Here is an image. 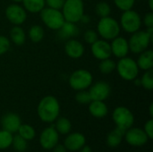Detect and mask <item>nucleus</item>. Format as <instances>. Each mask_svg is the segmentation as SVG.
<instances>
[{
	"label": "nucleus",
	"mask_w": 153,
	"mask_h": 152,
	"mask_svg": "<svg viewBox=\"0 0 153 152\" xmlns=\"http://www.w3.org/2000/svg\"><path fill=\"white\" fill-rule=\"evenodd\" d=\"M40 18L48 28L56 30H59L65 22L60 10L50 7L43 8L40 11Z\"/></svg>",
	"instance_id": "39448f33"
},
{
	"label": "nucleus",
	"mask_w": 153,
	"mask_h": 152,
	"mask_svg": "<svg viewBox=\"0 0 153 152\" xmlns=\"http://www.w3.org/2000/svg\"><path fill=\"white\" fill-rule=\"evenodd\" d=\"M139 69L143 71L151 70L153 67V51L151 49H146L140 53L139 58L136 61Z\"/></svg>",
	"instance_id": "aec40b11"
},
{
	"label": "nucleus",
	"mask_w": 153,
	"mask_h": 152,
	"mask_svg": "<svg viewBox=\"0 0 153 152\" xmlns=\"http://www.w3.org/2000/svg\"><path fill=\"white\" fill-rule=\"evenodd\" d=\"M125 131L116 127L113 131H111L107 136V144L108 147L114 149L119 146L122 142V140L125 136Z\"/></svg>",
	"instance_id": "4be33fe9"
},
{
	"label": "nucleus",
	"mask_w": 153,
	"mask_h": 152,
	"mask_svg": "<svg viewBox=\"0 0 153 152\" xmlns=\"http://www.w3.org/2000/svg\"><path fill=\"white\" fill-rule=\"evenodd\" d=\"M116 69L117 70L119 76L125 81L128 82L134 81L139 74V67L136 64V61L127 56L119 59Z\"/></svg>",
	"instance_id": "20e7f679"
},
{
	"label": "nucleus",
	"mask_w": 153,
	"mask_h": 152,
	"mask_svg": "<svg viewBox=\"0 0 153 152\" xmlns=\"http://www.w3.org/2000/svg\"><path fill=\"white\" fill-rule=\"evenodd\" d=\"M112 118L116 126L125 132L131 128L134 123V116L132 111L126 107H117L112 113Z\"/></svg>",
	"instance_id": "0eeeda50"
},
{
	"label": "nucleus",
	"mask_w": 153,
	"mask_h": 152,
	"mask_svg": "<svg viewBox=\"0 0 153 152\" xmlns=\"http://www.w3.org/2000/svg\"><path fill=\"white\" fill-rule=\"evenodd\" d=\"M59 141V133L56 130V128L51 125L45 128L39 136V143L40 146L47 151L52 150Z\"/></svg>",
	"instance_id": "9b49d317"
},
{
	"label": "nucleus",
	"mask_w": 153,
	"mask_h": 152,
	"mask_svg": "<svg viewBox=\"0 0 153 152\" xmlns=\"http://www.w3.org/2000/svg\"><path fill=\"white\" fill-rule=\"evenodd\" d=\"M114 3L117 8L124 12L132 9L134 5L135 0H114Z\"/></svg>",
	"instance_id": "72a5a7b5"
},
{
	"label": "nucleus",
	"mask_w": 153,
	"mask_h": 152,
	"mask_svg": "<svg viewBox=\"0 0 153 152\" xmlns=\"http://www.w3.org/2000/svg\"><path fill=\"white\" fill-rule=\"evenodd\" d=\"M80 152H92V150H91V148L90 147V146H88V145H84L80 151Z\"/></svg>",
	"instance_id": "a19ab883"
},
{
	"label": "nucleus",
	"mask_w": 153,
	"mask_h": 152,
	"mask_svg": "<svg viewBox=\"0 0 153 152\" xmlns=\"http://www.w3.org/2000/svg\"><path fill=\"white\" fill-rule=\"evenodd\" d=\"M10 38L11 40L16 46H22L24 44L26 40V35L22 27L20 25H15L10 31Z\"/></svg>",
	"instance_id": "5701e85b"
},
{
	"label": "nucleus",
	"mask_w": 153,
	"mask_h": 152,
	"mask_svg": "<svg viewBox=\"0 0 153 152\" xmlns=\"http://www.w3.org/2000/svg\"><path fill=\"white\" fill-rule=\"evenodd\" d=\"M148 3H149V7H150V9L152 11L153 10V0H148Z\"/></svg>",
	"instance_id": "37998d69"
},
{
	"label": "nucleus",
	"mask_w": 153,
	"mask_h": 152,
	"mask_svg": "<svg viewBox=\"0 0 153 152\" xmlns=\"http://www.w3.org/2000/svg\"><path fill=\"white\" fill-rule=\"evenodd\" d=\"M116 67H117V63L114 60L110 59V57L100 60V63L99 65V69L100 73L103 74H109L113 73V71L116 70Z\"/></svg>",
	"instance_id": "cd10ccee"
},
{
	"label": "nucleus",
	"mask_w": 153,
	"mask_h": 152,
	"mask_svg": "<svg viewBox=\"0 0 153 152\" xmlns=\"http://www.w3.org/2000/svg\"><path fill=\"white\" fill-rule=\"evenodd\" d=\"M5 16L10 22L14 25L22 24L27 18L26 10L18 4H12L5 9Z\"/></svg>",
	"instance_id": "f8f14e48"
},
{
	"label": "nucleus",
	"mask_w": 153,
	"mask_h": 152,
	"mask_svg": "<svg viewBox=\"0 0 153 152\" xmlns=\"http://www.w3.org/2000/svg\"><path fill=\"white\" fill-rule=\"evenodd\" d=\"M89 112L96 118H103L108 113V108L104 101L91 100L89 103Z\"/></svg>",
	"instance_id": "6ab92c4d"
},
{
	"label": "nucleus",
	"mask_w": 153,
	"mask_h": 152,
	"mask_svg": "<svg viewBox=\"0 0 153 152\" xmlns=\"http://www.w3.org/2000/svg\"><path fill=\"white\" fill-rule=\"evenodd\" d=\"M39 119L44 123H53L60 114V104L56 98L48 95L44 97L39 103L37 108Z\"/></svg>",
	"instance_id": "f257e3e1"
},
{
	"label": "nucleus",
	"mask_w": 153,
	"mask_h": 152,
	"mask_svg": "<svg viewBox=\"0 0 153 152\" xmlns=\"http://www.w3.org/2000/svg\"><path fill=\"white\" fill-rule=\"evenodd\" d=\"M142 19L140 14L132 9L124 11L120 18V27L127 33H134L140 30Z\"/></svg>",
	"instance_id": "1a4fd4ad"
},
{
	"label": "nucleus",
	"mask_w": 153,
	"mask_h": 152,
	"mask_svg": "<svg viewBox=\"0 0 153 152\" xmlns=\"http://www.w3.org/2000/svg\"><path fill=\"white\" fill-rule=\"evenodd\" d=\"M21 125V118L15 113H7L1 119V125L3 130H5L11 133H17Z\"/></svg>",
	"instance_id": "dca6fc26"
},
{
	"label": "nucleus",
	"mask_w": 153,
	"mask_h": 152,
	"mask_svg": "<svg viewBox=\"0 0 153 152\" xmlns=\"http://www.w3.org/2000/svg\"><path fill=\"white\" fill-rule=\"evenodd\" d=\"M44 33H45L44 29L40 25L31 26L28 32L30 39L34 43H38V42L41 41L44 38Z\"/></svg>",
	"instance_id": "bb28decb"
},
{
	"label": "nucleus",
	"mask_w": 153,
	"mask_h": 152,
	"mask_svg": "<svg viewBox=\"0 0 153 152\" xmlns=\"http://www.w3.org/2000/svg\"><path fill=\"white\" fill-rule=\"evenodd\" d=\"M84 46L74 39H68L65 45V52L71 58L78 59L82 57L84 54Z\"/></svg>",
	"instance_id": "a211bd4d"
},
{
	"label": "nucleus",
	"mask_w": 153,
	"mask_h": 152,
	"mask_svg": "<svg viewBox=\"0 0 153 152\" xmlns=\"http://www.w3.org/2000/svg\"><path fill=\"white\" fill-rule=\"evenodd\" d=\"M23 8L32 13H40V11L45 8V0H22Z\"/></svg>",
	"instance_id": "b1692460"
},
{
	"label": "nucleus",
	"mask_w": 153,
	"mask_h": 152,
	"mask_svg": "<svg viewBox=\"0 0 153 152\" xmlns=\"http://www.w3.org/2000/svg\"><path fill=\"white\" fill-rule=\"evenodd\" d=\"M93 77L91 72L85 69L74 71L69 77V85L74 90H87L92 84Z\"/></svg>",
	"instance_id": "423d86ee"
},
{
	"label": "nucleus",
	"mask_w": 153,
	"mask_h": 152,
	"mask_svg": "<svg viewBox=\"0 0 153 152\" xmlns=\"http://www.w3.org/2000/svg\"><path fill=\"white\" fill-rule=\"evenodd\" d=\"M45 2L48 5V7L60 10L63 7L65 0H45Z\"/></svg>",
	"instance_id": "4c0bfd02"
},
{
	"label": "nucleus",
	"mask_w": 153,
	"mask_h": 152,
	"mask_svg": "<svg viewBox=\"0 0 153 152\" xmlns=\"http://www.w3.org/2000/svg\"><path fill=\"white\" fill-rule=\"evenodd\" d=\"M99 39V35L98 33L93 30H88L85 31L84 33V40L88 43V44H92L94 43L96 40Z\"/></svg>",
	"instance_id": "f704fd0d"
},
{
	"label": "nucleus",
	"mask_w": 153,
	"mask_h": 152,
	"mask_svg": "<svg viewBox=\"0 0 153 152\" xmlns=\"http://www.w3.org/2000/svg\"><path fill=\"white\" fill-rule=\"evenodd\" d=\"M52 150H53V152H67V150L64 144H58V143Z\"/></svg>",
	"instance_id": "ea45409f"
},
{
	"label": "nucleus",
	"mask_w": 153,
	"mask_h": 152,
	"mask_svg": "<svg viewBox=\"0 0 153 152\" xmlns=\"http://www.w3.org/2000/svg\"><path fill=\"white\" fill-rule=\"evenodd\" d=\"M62 13L66 22L76 23L84 15V4L82 0H65Z\"/></svg>",
	"instance_id": "f03ea898"
},
{
	"label": "nucleus",
	"mask_w": 153,
	"mask_h": 152,
	"mask_svg": "<svg viewBox=\"0 0 153 152\" xmlns=\"http://www.w3.org/2000/svg\"><path fill=\"white\" fill-rule=\"evenodd\" d=\"M95 12L100 18L107 17V16H109V14L111 13V7L107 2L101 1L96 4Z\"/></svg>",
	"instance_id": "2f4dec72"
},
{
	"label": "nucleus",
	"mask_w": 153,
	"mask_h": 152,
	"mask_svg": "<svg viewBox=\"0 0 153 152\" xmlns=\"http://www.w3.org/2000/svg\"><path fill=\"white\" fill-rule=\"evenodd\" d=\"M125 139L126 142L134 147H141L145 145L149 138L143 129L137 128V127H131L125 133Z\"/></svg>",
	"instance_id": "9d476101"
},
{
	"label": "nucleus",
	"mask_w": 153,
	"mask_h": 152,
	"mask_svg": "<svg viewBox=\"0 0 153 152\" xmlns=\"http://www.w3.org/2000/svg\"><path fill=\"white\" fill-rule=\"evenodd\" d=\"M54 127L56 128V130L57 131V133L59 134L66 135L72 130V124H71L70 120L67 119L66 117H59L58 116L56 120V124H55Z\"/></svg>",
	"instance_id": "393cba45"
},
{
	"label": "nucleus",
	"mask_w": 153,
	"mask_h": 152,
	"mask_svg": "<svg viewBox=\"0 0 153 152\" xmlns=\"http://www.w3.org/2000/svg\"><path fill=\"white\" fill-rule=\"evenodd\" d=\"M98 34L105 40H112L119 36L121 27L117 21L110 16L100 18L97 26Z\"/></svg>",
	"instance_id": "7ed1b4c3"
},
{
	"label": "nucleus",
	"mask_w": 153,
	"mask_h": 152,
	"mask_svg": "<svg viewBox=\"0 0 153 152\" xmlns=\"http://www.w3.org/2000/svg\"><path fill=\"white\" fill-rule=\"evenodd\" d=\"M143 131L145 132V133L147 134L149 140H152L153 139V119L151 118L150 120H148L145 125H144V129Z\"/></svg>",
	"instance_id": "e433bc0d"
},
{
	"label": "nucleus",
	"mask_w": 153,
	"mask_h": 152,
	"mask_svg": "<svg viewBox=\"0 0 153 152\" xmlns=\"http://www.w3.org/2000/svg\"><path fill=\"white\" fill-rule=\"evenodd\" d=\"M88 91L90 93L91 100L104 101L109 97L111 92V88L108 82L100 81V82H97L94 84H91Z\"/></svg>",
	"instance_id": "ddd939ff"
},
{
	"label": "nucleus",
	"mask_w": 153,
	"mask_h": 152,
	"mask_svg": "<svg viewBox=\"0 0 153 152\" xmlns=\"http://www.w3.org/2000/svg\"><path fill=\"white\" fill-rule=\"evenodd\" d=\"M91 53L99 60L109 58L112 55L110 44L105 39H98L91 44Z\"/></svg>",
	"instance_id": "4468645a"
},
{
	"label": "nucleus",
	"mask_w": 153,
	"mask_h": 152,
	"mask_svg": "<svg viewBox=\"0 0 153 152\" xmlns=\"http://www.w3.org/2000/svg\"><path fill=\"white\" fill-rule=\"evenodd\" d=\"M110 47H111L112 54L117 58H122V57L126 56L128 52L130 51L128 40L119 36L112 39Z\"/></svg>",
	"instance_id": "f3484780"
},
{
	"label": "nucleus",
	"mask_w": 153,
	"mask_h": 152,
	"mask_svg": "<svg viewBox=\"0 0 153 152\" xmlns=\"http://www.w3.org/2000/svg\"><path fill=\"white\" fill-rule=\"evenodd\" d=\"M143 23L147 28H151L153 27V13L150 12L147 13L143 18Z\"/></svg>",
	"instance_id": "58836bf2"
},
{
	"label": "nucleus",
	"mask_w": 153,
	"mask_h": 152,
	"mask_svg": "<svg viewBox=\"0 0 153 152\" xmlns=\"http://www.w3.org/2000/svg\"><path fill=\"white\" fill-rule=\"evenodd\" d=\"M75 100L82 105H87L91 101L90 93L88 90H78V92L75 95Z\"/></svg>",
	"instance_id": "473e14b6"
},
{
	"label": "nucleus",
	"mask_w": 153,
	"mask_h": 152,
	"mask_svg": "<svg viewBox=\"0 0 153 152\" xmlns=\"http://www.w3.org/2000/svg\"><path fill=\"white\" fill-rule=\"evenodd\" d=\"M85 144L86 138L81 133H69L64 142V145L66 148V150L70 151H80Z\"/></svg>",
	"instance_id": "2eb2a0df"
},
{
	"label": "nucleus",
	"mask_w": 153,
	"mask_h": 152,
	"mask_svg": "<svg viewBox=\"0 0 153 152\" xmlns=\"http://www.w3.org/2000/svg\"><path fill=\"white\" fill-rule=\"evenodd\" d=\"M12 146L15 151L24 152L28 148V142L17 133L13 137Z\"/></svg>",
	"instance_id": "c756f323"
},
{
	"label": "nucleus",
	"mask_w": 153,
	"mask_h": 152,
	"mask_svg": "<svg viewBox=\"0 0 153 152\" xmlns=\"http://www.w3.org/2000/svg\"><path fill=\"white\" fill-rule=\"evenodd\" d=\"M58 30V36L62 39H70L74 36H77L79 33L78 27L74 22H65V23L62 25V27L57 30Z\"/></svg>",
	"instance_id": "412c9836"
},
{
	"label": "nucleus",
	"mask_w": 153,
	"mask_h": 152,
	"mask_svg": "<svg viewBox=\"0 0 153 152\" xmlns=\"http://www.w3.org/2000/svg\"><path fill=\"white\" fill-rule=\"evenodd\" d=\"M13 2H14V3H16V4H18V3H21V2H22V0H12Z\"/></svg>",
	"instance_id": "c03bdc74"
},
{
	"label": "nucleus",
	"mask_w": 153,
	"mask_h": 152,
	"mask_svg": "<svg viewBox=\"0 0 153 152\" xmlns=\"http://www.w3.org/2000/svg\"><path fill=\"white\" fill-rule=\"evenodd\" d=\"M17 133L21 137H22L27 142L33 140L35 138V136H36L35 129L31 125H30L28 124H22L20 125Z\"/></svg>",
	"instance_id": "a878e982"
},
{
	"label": "nucleus",
	"mask_w": 153,
	"mask_h": 152,
	"mask_svg": "<svg viewBox=\"0 0 153 152\" xmlns=\"http://www.w3.org/2000/svg\"><path fill=\"white\" fill-rule=\"evenodd\" d=\"M149 110H150V116H151V117L152 118L153 117V103H152V104L150 105Z\"/></svg>",
	"instance_id": "79ce46f5"
},
{
	"label": "nucleus",
	"mask_w": 153,
	"mask_h": 152,
	"mask_svg": "<svg viewBox=\"0 0 153 152\" xmlns=\"http://www.w3.org/2000/svg\"><path fill=\"white\" fill-rule=\"evenodd\" d=\"M141 85L148 90H152L153 89V71L152 69L145 71L140 79Z\"/></svg>",
	"instance_id": "7c9ffc66"
},
{
	"label": "nucleus",
	"mask_w": 153,
	"mask_h": 152,
	"mask_svg": "<svg viewBox=\"0 0 153 152\" xmlns=\"http://www.w3.org/2000/svg\"><path fill=\"white\" fill-rule=\"evenodd\" d=\"M10 48V40L7 37L0 35V56L5 54Z\"/></svg>",
	"instance_id": "c9c22d12"
},
{
	"label": "nucleus",
	"mask_w": 153,
	"mask_h": 152,
	"mask_svg": "<svg viewBox=\"0 0 153 152\" xmlns=\"http://www.w3.org/2000/svg\"><path fill=\"white\" fill-rule=\"evenodd\" d=\"M13 133L5 131L0 130V150H7L12 146L13 142Z\"/></svg>",
	"instance_id": "c85d7f7f"
},
{
	"label": "nucleus",
	"mask_w": 153,
	"mask_h": 152,
	"mask_svg": "<svg viewBox=\"0 0 153 152\" xmlns=\"http://www.w3.org/2000/svg\"><path fill=\"white\" fill-rule=\"evenodd\" d=\"M152 40V37L146 30H137L132 33L128 40L129 49L134 54H140L146 50Z\"/></svg>",
	"instance_id": "6e6552de"
}]
</instances>
